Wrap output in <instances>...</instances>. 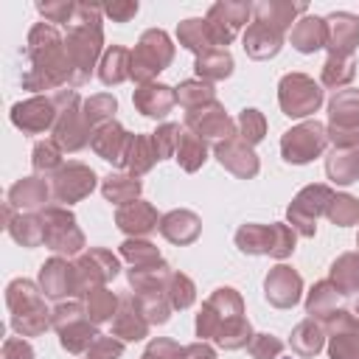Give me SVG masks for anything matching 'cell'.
<instances>
[{"instance_id": "obj_49", "label": "cell", "mask_w": 359, "mask_h": 359, "mask_svg": "<svg viewBox=\"0 0 359 359\" xmlns=\"http://www.w3.org/2000/svg\"><path fill=\"white\" fill-rule=\"evenodd\" d=\"M236 135H238L247 146L255 149V146L266 137V118H264V112L255 109V107H244V109L238 112V118H236Z\"/></svg>"}, {"instance_id": "obj_41", "label": "cell", "mask_w": 359, "mask_h": 359, "mask_svg": "<svg viewBox=\"0 0 359 359\" xmlns=\"http://www.w3.org/2000/svg\"><path fill=\"white\" fill-rule=\"evenodd\" d=\"M325 177L342 188L359 182V149H331L325 157Z\"/></svg>"}, {"instance_id": "obj_28", "label": "cell", "mask_w": 359, "mask_h": 359, "mask_svg": "<svg viewBox=\"0 0 359 359\" xmlns=\"http://www.w3.org/2000/svg\"><path fill=\"white\" fill-rule=\"evenodd\" d=\"M160 236L174 247H188L202 236V219L188 208H174L160 216Z\"/></svg>"}, {"instance_id": "obj_25", "label": "cell", "mask_w": 359, "mask_h": 359, "mask_svg": "<svg viewBox=\"0 0 359 359\" xmlns=\"http://www.w3.org/2000/svg\"><path fill=\"white\" fill-rule=\"evenodd\" d=\"M115 227L126 238H146L160 227V213H157V208L151 202L135 199L129 205L115 208Z\"/></svg>"}, {"instance_id": "obj_18", "label": "cell", "mask_w": 359, "mask_h": 359, "mask_svg": "<svg viewBox=\"0 0 359 359\" xmlns=\"http://www.w3.org/2000/svg\"><path fill=\"white\" fill-rule=\"evenodd\" d=\"M323 325L328 359H359V320L351 309H337Z\"/></svg>"}, {"instance_id": "obj_46", "label": "cell", "mask_w": 359, "mask_h": 359, "mask_svg": "<svg viewBox=\"0 0 359 359\" xmlns=\"http://www.w3.org/2000/svg\"><path fill=\"white\" fill-rule=\"evenodd\" d=\"M84 303V311L87 317L95 323V325H104V323H112L115 311H118V303H121V294H115L109 286H101V289H93L81 297Z\"/></svg>"}, {"instance_id": "obj_51", "label": "cell", "mask_w": 359, "mask_h": 359, "mask_svg": "<svg viewBox=\"0 0 359 359\" xmlns=\"http://www.w3.org/2000/svg\"><path fill=\"white\" fill-rule=\"evenodd\" d=\"M81 112L87 118V123L95 129L107 121H115V112H118V98L112 93H95L90 98H84L81 104Z\"/></svg>"}, {"instance_id": "obj_44", "label": "cell", "mask_w": 359, "mask_h": 359, "mask_svg": "<svg viewBox=\"0 0 359 359\" xmlns=\"http://www.w3.org/2000/svg\"><path fill=\"white\" fill-rule=\"evenodd\" d=\"M328 280L342 292V297L348 294H359V252H342L331 261L328 266Z\"/></svg>"}, {"instance_id": "obj_63", "label": "cell", "mask_w": 359, "mask_h": 359, "mask_svg": "<svg viewBox=\"0 0 359 359\" xmlns=\"http://www.w3.org/2000/svg\"><path fill=\"white\" fill-rule=\"evenodd\" d=\"M353 314H356V320H359V294H356V300H353V309H351Z\"/></svg>"}, {"instance_id": "obj_16", "label": "cell", "mask_w": 359, "mask_h": 359, "mask_svg": "<svg viewBox=\"0 0 359 359\" xmlns=\"http://www.w3.org/2000/svg\"><path fill=\"white\" fill-rule=\"evenodd\" d=\"M11 123L22 132V135H45L53 132V123L59 118V104L56 95H31L25 101H17L8 112Z\"/></svg>"}, {"instance_id": "obj_40", "label": "cell", "mask_w": 359, "mask_h": 359, "mask_svg": "<svg viewBox=\"0 0 359 359\" xmlns=\"http://www.w3.org/2000/svg\"><path fill=\"white\" fill-rule=\"evenodd\" d=\"M233 67H236V62H233V53H230L227 48H213V50L199 53V56L194 59V73H196V79L210 81V84L230 79V76H233Z\"/></svg>"}, {"instance_id": "obj_62", "label": "cell", "mask_w": 359, "mask_h": 359, "mask_svg": "<svg viewBox=\"0 0 359 359\" xmlns=\"http://www.w3.org/2000/svg\"><path fill=\"white\" fill-rule=\"evenodd\" d=\"M185 359H216V348L210 342L196 339V342L185 345Z\"/></svg>"}, {"instance_id": "obj_29", "label": "cell", "mask_w": 359, "mask_h": 359, "mask_svg": "<svg viewBox=\"0 0 359 359\" xmlns=\"http://www.w3.org/2000/svg\"><path fill=\"white\" fill-rule=\"evenodd\" d=\"M3 227L25 250H36V247L45 244V230H42V216L39 213H20L6 202L3 205Z\"/></svg>"}, {"instance_id": "obj_6", "label": "cell", "mask_w": 359, "mask_h": 359, "mask_svg": "<svg viewBox=\"0 0 359 359\" xmlns=\"http://www.w3.org/2000/svg\"><path fill=\"white\" fill-rule=\"evenodd\" d=\"M56 104H59V118L53 123V132L50 137L62 146L65 154H76L81 149L90 146L93 140V126L87 123L84 112H81V104L84 98L79 95V90L73 87H65V90H56Z\"/></svg>"}, {"instance_id": "obj_38", "label": "cell", "mask_w": 359, "mask_h": 359, "mask_svg": "<svg viewBox=\"0 0 359 359\" xmlns=\"http://www.w3.org/2000/svg\"><path fill=\"white\" fill-rule=\"evenodd\" d=\"M101 194L109 205L121 208V205H129L135 199H140L143 194V182L126 171H109L107 177H101Z\"/></svg>"}, {"instance_id": "obj_14", "label": "cell", "mask_w": 359, "mask_h": 359, "mask_svg": "<svg viewBox=\"0 0 359 359\" xmlns=\"http://www.w3.org/2000/svg\"><path fill=\"white\" fill-rule=\"evenodd\" d=\"M98 188V174L81 163V160H67L53 177H50V194H53V205H76L81 199H87L93 191Z\"/></svg>"}, {"instance_id": "obj_4", "label": "cell", "mask_w": 359, "mask_h": 359, "mask_svg": "<svg viewBox=\"0 0 359 359\" xmlns=\"http://www.w3.org/2000/svg\"><path fill=\"white\" fill-rule=\"evenodd\" d=\"M6 306H8V325L17 337H42L50 328V309L39 283L28 278H14L6 286Z\"/></svg>"}, {"instance_id": "obj_50", "label": "cell", "mask_w": 359, "mask_h": 359, "mask_svg": "<svg viewBox=\"0 0 359 359\" xmlns=\"http://www.w3.org/2000/svg\"><path fill=\"white\" fill-rule=\"evenodd\" d=\"M118 255H121L129 266H146V264L163 261L160 247L151 244L149 238H123L121 247H118Z\"/></svg>"}, {"instance_id": "obj_15", "label": "cell", "mask_w": 359, "mask_h": 359, "mask_svg": "<svg viewBox=\"0 0 359 359\" xmlns=\"http://www.w3.org/2000/svg\"><path fill=\"white\" fill-rule=\"evenodd\" d=\"M250 17H252V3H244V0H219V3H213L205 14L213 45L227 48L241 34V28L250 25L247 22Z\"/></svg>"}, {"instance_id": "obj_47", "label": "cell", "mask_w": 359, "mask_h": 359, "mask_svg": "<svg viewBox=\"0 0 359 359\" xmlns=\"http://www.w3.org/2000/svg\"><path fill=\"white\" fill-rule=\"evenodd\" d=\"M62 165H65V151H62V146L53 137H45V140L34 143V149H31V168H34V174L50 180Z\"/></svg>"}, {"instance_id": "obj_13", "label": "cell", "mask_w": 359, "mask_h": 359, "mask_svg": "<svg viewBox=\"0 0 359 359\" xmlns=\"http://www.w3.org/2000/svg\"><path fill=\"white\" fill-rule=\"evenodd\" d=\"M76 266V297H84L93 289L107 286L121 275V258L107 247H90L73 261Z\"/></svg>"}, {"instance_id": "obj_23", "label": "cell", "mask_w": 359, "mask_h": 359, "mask_svg": "<svg viewBox=\"0 0 359 359\" xmlns=\"http://www.w3.org/2000/svg\"><path fill=\"white\" fill-rule=\"evenodd\" d=\"M151 331V323L143 314V306L137 300L135 292H123L118 311L112 317V337H118L121 342H140L146 339Z\"/></svg>"}, {"instance_id": "obj_5", "label": "cell", "mask_w": 359, "mask_h": 359, "mask_svg": "<svg viewBox=\"0 0 359 359\" xmlns=\"http://www.w3.org/2000/svg\"><path fill=\"white\" fill-rule=\"evenodd\" d=\"M233 241L244 255H269L275 261H286L297 250V233L286 222H244L238 224Z\"/></svg>"}, {"instance_id": "obj_48", "label": "cell", "mask_w": 359, "mask_h": 359, "mask_svg": "<svg viewBox=\"0 0 359 359\" xmlns=\"http://www.w3.org/2000/svg\"><path fill=\"white\" fill-rule=\"evenodd\" d=\"M174 90H177V104H180L185 112L199 109V107L216 101V87H213L210 81H202V79H185V81H180Z\"/></svg>"}, {"instance_id": "obj_61", "label": "cell", "mask_w": 359, "mask_h": 359, "mask_svg": "<svg viewBox=\"0 0 359 359\" xmlns=\"http://www.w3.org/2000/svg\"><path fill=\"white\" fill-rule=\"evenodd\" d=\"M3 359H36V353L25 337H6L3 339Z\"/></svg>"}, {"instance_id": "obj_53", "label": "cell", "mask_w": 359, "mask_h": 359, "mask_svg": "<svg viewBox=\"0 0 359 359\" xmlns=\"http://www.w3.org/2000/svg\"><path fill=\"white\" fill-rule=\"evenodd\" d=\"M325 216L337 227H353L359 224V199L353 194H334Z\"/></svg>"}, {"instance_id": "obj_60", "label": "cell", "mask_w": 359, "mask_h": 359, "mask_svg": "<svg viewBox=\"0 0 359 359\" xmlns=\"http://www.w3.org/2000/svg\"><path fill=\"white\" fill-rule=\"evenodd\" d=\"M101 11H104V17H109L112 22H129V20L140 11V6H137V0H115V3L101 6Z\"/></svg>"}, {"instance_id": "obj_21", "label": "cell", "mask_w": 359, "mask_h": 359, "mask_svg": "<svg viewBox=\"0 0 359 359\" xmlns=\"http://www.w3.org/2000/svg\"><path fill=\"white\" fill-rule=\"evenodd\" d=\"M213 157L219 160V165H222L224 171H230V174L238 177V180H252V177H258V171H261V157H258L255 149L247 146L238 135L230 137V140L216 143V146H213Z\"/></svg>"}, {"instance_id": "obj_37", "label": "cell", "mask_w": 359, "mask_h": 359, "mask_svg": "<svg viewBox=\"0 0 359 359\" xmlns=\"http://www.w3.org/2000/svg\"><path fill=\"white\" fill-rule=\"evenodd\" d=\"M306 314L309 317H314V320H320V323H325L337 309H342L339 303H342V292L325 278V280H317V283H311V289L306 292Z\"/></svg>"}, {"instance_id": "obj_32", "label": "cell", "mask_w": 359, "mask_h": 359, "mask_svg": "<svg viewBox=\"0 0 359 359\" xmlns=\"http://www.w3.org/2000/svg\"><path fill=\"white\" fill-rule=\"evenodd\" d=\"M160 163L157 157V149H154V140H151V132H135L129 137V146H126V154H123V163L121 168L132 177H146L154 165Z\"/></svg>"}, {"instance_id": "obj_1", "label": "cell", "mask_w": 359, "mask_h": 359, "mask_svg": "<svg viewBox=\"0 0 359 359\" xmlns=\"http://www.w3.org/2000/svg\"><path fill=\"white\" fill-rule=\"evenodd\" d=\"M25 70L20 76L22 90L34 95H50L73 87V65L65 48V34L50 22H34L25 36Z\"/></svg>"}, {"instance_id": "obj_54", "label": "cell", "mask_w": 359, "mask_h": 359, "mask_svg": "<svg viewBox=\"0 0 359 359\" xmlns=\"http://www.w3.org/2000/svg\"><path fill=\"white\" fill-rule=\"evenodd\" d=\"M137 300H140L143 314H146V320L151 325H165L171 320V314H174V306H171L165 292H160V294H137Z\"/></svg>"}, {"instance_id": "obj_30", "label": "cell", "mask_w": 359, "mask_h": 359, "mask_svg": "<svg viewBox=\"0 0 359 359\" xmlns=\"http://www.w3.org/2000/svg\"><path fill=\"white\" fill-rule=\"evenodd\" d=\"M129 137H132V132H126L123 123L107 121V123H101V126L93 129L90 149H93L101 160H107V163H112V165H121V163H123V154H126V146H129Z\"/></svg>"}, {"instance_id": "obj_24", "label": "cell", "mask_w": 359, "mask_h": 359, "mask_svg": "<svg viewBox=\"0 0 359 359\" xmlns=\"http://www.w3.org/2000/svg\"><path fill=\"white\" fill-rule=\"evenodd\" d=\"M8 205L20 213H39L48 205H53V194H50V180L39 177V174H28L22 180H17L8 188Z\"/></svg>"}, {"instance_id": "obj_59", "label": "cell", "mask_w": 359, "mask_h": 359, "mask_svg": "<svg viewBox=\"0 0 359 359\" xmlns=\"http://www.w3.org/2000/svg\"><path fill=\"white\" fill-rule=\"evenodd\" d=\"M123 345H126V342H121V339L112 337V334H98L95 342L87 348L84 359H121V356H123Z\"/></svg>"}, {"instance_id": "obj_43", "label": "cell", "mask_w": 359, "mask_h": 359, "mask_svg": "<svg viewBox=\"0 0 359 359\" xmlns=\"http://www.w3.org/2000/svg\"><path fill=\"white\" fill-rule=\"evenodd\" d=\"M177 42H180L185 50H191L194 56L208 53V50L216 48L205 17H185L182 22H177Z\"/></svg>"}, {"instance_id": "obj_17", "label": "cell", "mask_w": 359, "mask_h": 359, "mask_svg": "<svg viewBox=\"0 0 359 359\" xmlns=\"http://www.w3.org/2000/svg\"><path fill=\"white\" fill-rule=\"evenodd\" d=\"M182 126H188L191 132H196L202 140H208L213 146L222 143V140L236 137V121L227 115V109H224V104L219 98L205 104V107H199V109L185 112V123Z\"/></svg>"}, {"instance_id": "obj_56", "label": "cell", "mask_w": 359, "mask_h": 359, "mask_svg": "<svg viewBox=\"0 0 359 359\" xmlns=\"http://www.w3.org/2000/svg\"><path fill=\"white\" fill-rule=\"evenodd\" d=\"M180 132H182V126L174 123V121H163V123L151 132V140H154V149H157V157H160V160H168V157L174 160Z\"/></svg>"}, {"instance_id": "obj_27", "label": "cell", "mask_w": 359, "mask_h": 359, "mask_svg": "<svg viewBox=\"0 0 359 359\" xmlns=\"http://www.w3.org/2000/svg\"><path fill=\"white\" fill-rule=\"evenodd\" d=\"M283 39H286V34H283L280 28L266 25V22H261V20H252V22L247 25L244 36H241V48H244V53H247L250 59L266 62V59H272V56L280 53Z\"/></svg>"}, {"instance_id": "obj_11", "label": "cell", "mask_w": 359, "mask_h": 359, "mask_svg": "<svg viewBox=\"0 0 359 359\" xmlns=\"http://www.w3.org/2000/svg\"><path fill=\"white\" fill-rule=\"evenodd\" d=\"M325 129L334 149H359V90L345 87L328 98Z\"/></svg>"}, {"instance_id": "obj_64", "label": "cell", "mask_w": 359, "mask_h": 359, "mask_svg": "<svg viewBox=\"0 0 359 359\" xmlns=\"http://www.w3.org/2000/svg\"><path fill=\"white\" fill-rule=\"evenodd\" d=\"M356 252H359V233H356Z\"/></svg>"}, {"instance_id": "obj_52", "label": "cell", "mask_w": 359, "mask_h": 359, "mask_svg": "<svg viewBox=\"0 0 359 359\" xmlns=\"http://www.w3.org/2000/svg\"><path fill=\"white\" fill-rule=\"evenodd\" d=\"M165 294L174 306V311H185L196 303V283L191 280V275L174 269L171 278H168V286H165Z\"/></svg>"}, {"instance_id": "obj_12", "label": "cell", "mask_w": 359, "mask_h": 359, "mask_svg": "<svg viewBox=\"0 0 359 359\" xmlns=\"http://www.w3.org/2000/svg\"><path fill=\"white\" fill-rule=\"evenodd\" d=\"M325 146H328V129L317 118L300 121L280 135V157L289 165H306L323 157Z\"/></svg>"}, {"instance_id": "obj_55", "label": "cell", "mask_w": 359, "mask_h": 359, "mask_svg": "<svg viewBox=\"0 0 359 359\" xmlns=\"http://www.w3.org/2000/svg\"><path fill=\"white\" fill-rule=\"evenodd\" d=\"M36 11L45 22H50L56 28L59 25L65 28L76 14V3L73 0H36Z\"/></svg>"}, {"instance_id": "obj_3", "label": "cell", "mask_w": 359, "mask_h": 359, "mask_svg": "<svg viewBox=\"0 0 359 359\" xmlns=\"http://www.w3.org/2000/svg\"><path fill=\"white\" fill-rule=\"evenodd\" d=\"M65 48L73 65V90L87 84L104 56V11L95 3H76L73 20L65 25Z\"/></svg>"}, {"instance_id": "obj_39", "label": "cell", "mask_w": 359, "mask_h": 359, "mask_svg": "<svg viewBox=\"0 0 359 359\" xmlns=\"http://www.w3.org/2000/svg\"><path fill=\"white\" fill-rule=\"evenodd\" d=\"M56 334H59V345H62V351H67L70 356H84L87 348L95 342V337H98L101 331H98V325L84 314V317L67 323L65 328H59Z\"/></svg>"}, {"instance_id": "obj_8", "label": "cell", "mask_w": 359, "mask_h": 359, "mask_svg": "<svg viewBox=\"0 0 359 359\" xmlns=\"http://www.w3.org/2000/svg\"><path fill=\"white\" fill-rule=\"evenodd\" d=\"M325 101V90L320 87V81H314L309 73H283L278 81V104L280 112L292 121H309L314 118V112H320Z\"/></svg>"}, {"instance_id": "obj_36", "label": "cell", "mask_w": 359, "mask_h": 359, "mask_svg": "<svg viewBox=\"0 0 359 359\" xmlns=\"http://www.w3.org/2000/svg\"><path fill=\"white\" fill-rule=\"evenodd\" d=\"M98 81L104 87H118L132 79V50L123 45H109L98 62Z\"/></svg>"}, {"instance_id": "obj_33", "label": "cell", "mask_w": 359, "mask_h": 359, "mask_svg": "<svg viewBox=\"0 0 359 359\" xmlns=\"http://www.w3.org/2000/svg\"><path fill=\"white\" fill-rule=\"evenodd\" d=\"M171 272H174V266L163 258V261H154L146 266H129L126 280L135 294H160V292H165Z\"/></svg>"}, {"instance_id": "obj_35", "label": "cell", "mask_w": 359, "mask_h": 359, "mask_svg": "<svg viewBox=\"0 0 359 359\" xmlns=\"http://www.w3.org/2000/svg\"><path fill=\"white\" fill-rule=\"evenodd\" d=\"M325 325L320 323V320H314V317H306V320H300L294 328H292V334H289V348H292V353L294 356H300V359H311V356H317L323 348H325Z\"/></svg>"}, {"instance_id": "obj_7", "label": "cell", "mask_w": 359, "mask_h": 359, "mask_svg": "<svg viewBox=\"0 0 359 359\" xmlns=\"http://www.w3.org/2000/svg\"><path fill=\"white\" fill-rule=\"evenodd\" d=\"M174 53L177 45L163 28H146L132 48V81L137 87L157 81V76L168 70V65L174 62Z\"/></svg>"}, {"instance_id": "obj_9", "label": "cell", "mask_w": 359, "mask_h": 359, "mask_svg": "<svg viewBox=\"0 0 359 359\" xmlns=\"http://www.w3.org/2000/svg\"><path fill=\"white\" fill-rule=\"evenodd\" d=\"M334 188L325 182H309L303 185L294 199L286 208V224L300 236V238H314L317 236V222L320 216L328 213V205L334 199Z\"/></svg>"}, {"instance_id": "obj_42", "label": "cell", "mask_w": 359, "mask_h": 359, "mask_svg": "<svg viewBox=\"0 0 359 359\" xmlns=\"http://www.w3.org/2000/svg\"><path fill=\"white\" fill-rule=\"evenodd\" d=\"M174 160H177V165H180L182 171H188V174L199 171V168L208 163V140H202L196 132H191L188 126H182L180 140H177Z\"/></svg>"}, {"instance_id": "obj_2", "label": "cell", "mask_w": 359, "mask_h": 359, "mask_svg": "<svg viewBox=\"0 0 359 359\" xmlns=\"http://www.w3.org/2000/svg\"><path fill=\"white\" fill-rule=\"evenodd\" d=\"M194 331H196V339L213 342L222 351H241L250 345L255 334L244 314V297L233 286H216L205 297L196 314Z\"/></svg>"}, {"instance_id": "obj_57", "label": "cell", "mask_w": 359, "mask_h": 359, "mask_svg": "<svg viewBox=\"0 0 359 359\" xmlns=\"http://www.w3.org/2000/svg\"><path fill=\"white\" fill-rule=\"evenodd\" d=\"M247 353L252 359H280L283 353V339L275 337V334H252L250 345H247Z\"/></svg>"}, {"instance_id": "obj_45", "label": "cell", "mask_w": 359, "mask_h": 359, "mask_svg": "<svg viewBox=\"0 0 359 359\" xmlns=\"http://www.w3.org/2000/svg\"><path fill=\"white\" fill-rule=\"evenodd\" d=\"M356 76V56H328L320 70V87L323 90H345Z\"/></svg>"}, {"instance_id": "obj_22", "label": "cell", "mask_w": 359, "mask_h": 359, "mask_svg": "<svg viewBox=\"0 0 359 359\" xmlns=\"http://www.w3.org/2000/svg\"><path fill=\"white\" fill-rule=\"evenodd\" d=\"M359 48V17L351 11L325 14V50L328 56H356Z\"/></svg>"}, {"instance_id": "obj_58", "label": "cell", "mask_w": 359, "mask_h": 359, "mask_svg": "<svg viewBox=\"0 0 359 359\" xmlns=\"http://www.w3.org/2000/svg\"><path fill=\"white\" fill-rule=\"evenodd\" d=\"M140 359H185V345H180L171 337H154L149 339Z\"/></svg>"}, {"instance_id": "obj_31", "label": "cell", "mask_w": 359, "mask_h": 359, "mask_svg": "<svg viewBox=\"0 0 359 359\" xmlns=\"http://www.w3.org/2000/svg\"><path fill=\"white\" fill-rule=\"evenodd\" d=\"M303 14H309V3H289V0H258V3H252V20L275 25L283 34H289L292 25Z\"/></svg>"}, {"instance_id": "obj_26", "label": "cell", "mask_w": 359, "mask_h": 359, "mask_svg": "<svg viewBox=\"0 0 359 359\" xmlns=\"http://www.w3.org/2000/svg\"><path fill=\"white\" fill-rule=\"evenodd\" d=\"M132 104H135V109H137L143 118L165 121L168 112L177 107V90H174L171 84H163V81H149V84L135 87Z\"/></svg>"}, {"instance_id": "obj_20", "label": "cell", "mask_w": 359, "mask_h": 359, "mask_svg": "<svg viewBox=\"0 0 359 359\" xmlns=\"http://www.w3.org/2000/svg\"><path fill=\"white\" fill-rule=\"evenodd\" d=\"M36 283H39V289L48 300L59 303V300L76 297V266H73V261H67L62 255H50L48 261L39 264Z\"/></svg>"}, {"instance_id": "obj_34", "label": "cell", "mask_w": 359, "mask_h": 359, "mask_svg": "<svg viewBox=\"0 0 359 359\" xmlns=\"http://www.w3.org/2000/svg\"><path fill=\"white\" fill-rule=\"evenodd\" d=\"M289 42L297 53H317L325 48V17L317 14H303L292 31H289Z\"/></svg>"}, {"instance_id": "obj_19", "label": "cell", "mask_w": 359, "mask_h": 359, "mask_svg": "<svg viewBox=\"0 0 359 359\" xmlns=\"http://www.w3.org/2000/svg\"><path fill=\"white\" fill-rule=\"evenodd\" d=\"M303 297V278L289 264H275L264 275V300L275 309H292Z\"/></svg>"}, {"instance_id": "obj_10", "label": "cell", "mask_w": 359, "mask_h": 359, "mask_svg": "<svg viewBox=\"0 0 359 359\" xmlns=\"http://www.w3.org/2000/svg\"><path fill=\"white\" fill-rule=\"evenodd\" d=\"M42 216V230H45V247L53 255L62 258H73L81 255L87 247V238L76 222V213L65 205H48L45 210H39Z\"/></svg>"}]
</instances>
